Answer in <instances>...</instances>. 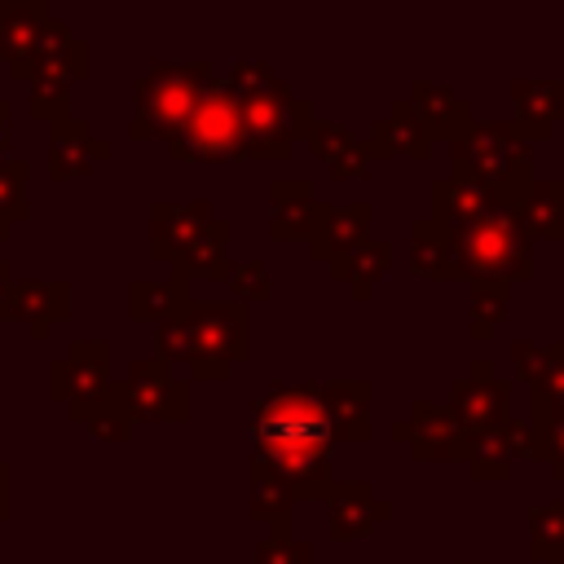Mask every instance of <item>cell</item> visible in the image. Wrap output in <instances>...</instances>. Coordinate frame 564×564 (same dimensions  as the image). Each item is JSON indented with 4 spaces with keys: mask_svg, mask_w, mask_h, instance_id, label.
Instances as JSON below:
<instances>
[{
    "mask_svg": "<svg viewBox=\"0 0 564 564\" xmlns=\"http://www.w3.org/2000/svg\"><path fill=\"white\" fill-rule=\"evenodd\" d=\"M256 564H313L308 542H295L291 533H269L256 546Z\"/></svg>",
    "mask_w": 564,
    "mask_h": 564,
    "instance_id": "obj_37",
    "label": "cell"
},
{
    "mask_svg": "<svg viewBox=\"0 0 564 564\" xmlns=\"http://www.w3.org/2000/svg\"><path fill=\"white\" fill-rule=\"evenodd\" d=\"M405 101H410V110L419 115V123H423L432 137H445V141H449L458 128H467V123L476 119L463 97H454L449 88H441V84H432V79H414Z\"/></svg>",
    "mask_w": 564,
    "mask_h": 564,
    "instance_id": "obj_23",
    "label": "cell"
},
{
    "mask_svg": "<svg viewBox=\"0 0 564 564\" xmlns=\"http://www.w3.org/2000/svg\"><path fill=\"white\" fill-rule=\"evenodd\" d=\"M529 555L538 564H564V502L529 511Z\"/></svg>",
    "mask_w": 564,
    "mask_h": 564,
    "instance_id": "obj_30",
    "label": "cell"
},
{
    "mask_svg": "<svg viewBox=\"0 0 564 564\" xmlns=\"http://www.w3.org/2000/svg\"><path fill=\"white\" fill-rule=\"evenodd\" d=\"M26 163L22 159H0V220L13 229L26 220Z\"/></svg>",
    "mask_w": 564,
    "mask_h": 564,
    "instance_id": "obj_34",
    "label": "cell"
},
{
    "mask_svg": "<svg viewBox=\"0 0 564 564\" xmlns=\"http://www.w3.org/2000/svg\"><path fill=\"white\" fill-rule=\"evenodd\" d=\"M225 282L234 286V295L251 308L256 300H269L273 295V286H269V264L264 260H247V264H229V273H225Z\"/></svg>",
    "mask_w": 564,
    "mask_h": 564,
    "instance_id": "obj_35",
    "label": "cell"
},
{
    "mask_svg": "<svg viewBox=\"0 0 564 564\" xmlns=\"http://www.w3.org/2000/svg\"><path fill=\"white\" fill-rule=\"evenodd\" d=\"M251 445L278 449V445H335L330 414L322 405V388L313 383H273L264 401L251 410Z\"/></svg>",
    "mask_w": 564,
    "mask_h": 564,
    "instance_id": "obj_6",
    "label": "cell"
},
{
    "mask_svg": "<svg viewBox=\"0 0 564 564\" xmlns=\"http://www.w3.org/2000/svg\"><path fill=\"white\" fill-rule=\"evenodd\" d=\"M13 269H9V260H0V322H9L13 317Z\"/></svg>",
    "mask_w": 564,
    "mask_h": 564,
    "instance_id": "obj_38",
    "label": "cell"
},
{
    "mask_svg": "<svg viewBox=\"0 0 564 564\" xmlns=\"http://www.w3.org/2000/svg\"><path fill=\"white\" fill-rule=\"evenodd\" d=\"M66 106H70V88H66V84H31V106H26L31 119H40V123L53 128L57 119L70 115Z\"/></svg>",
    "mask_w": 564,
    "mask_h": 564,
    "instance_id": "obj_36",
    "label": "cell"
},
{
    "mask_svg": "<svg viewBox=\"0 0 564 564\" xmlns=\"http://www.w3.org/2000/svg\"><path fill=\"white\" fill-rule=\"evenodd\" d=\"M392 436L401 445H410V454L419 463H449V458H463V436L449 419V410L432 405V401H414L410 414L392 427Z\"/></svg>",
    "mask_w": 564,
    "mask_h": 564,
    "instance_id": "obj_14",
    "label": "cell"
},
{
    "mask_svg": "<svg viewBox=\"0 0 564 564\" xmlns=\"http://www.w3.org/2000/svg\"><path fill=\"white\" fill-rule=\"evenodd\" d=\"M75 419L88 423V432H93V436H106V441H128V436H132V423H137L132 410H128V401H123V392H119V383L110 388L106 401L75 410Z\"/></svg>",
    "mask_w": 564,
    "mask_h": 564,
    "instance_id": "obj_31",
    "label": "cell"
},
{
    "mask_svg": "<svg viewBox=\"0 0 564 564\" xmlns=\"http://www.w3.org/2000/svg\"><path fill=\"white\" fill-rule=\"evenodd\" d=\"M370 216L375 207L366 198L357 203H317V225H313V238H308V251L313 260H322L326 269L344 264L366 238H370Z\"/></svg>",
    "mask_w": 564,
    "mask_h": 564,
    "instance_id": "obj_13",
    "label": "cell"
},
{
    "mask_svg": "<svg viewBox=\"0 0 564 564\" xmlns=\"http://www.w3.org/2000/svg\"><path fill=\"white\" fill-rule=\"evenodd\" d=\"M516 458H529V423H516V419H507L463 445V463L471 467L476 480H507Z\"/></svg>",
    "mask_w": 564,
    "mask_h": 564,
    "instance_id": "obj_17",
    "label": "cell"
},
{
    "mask_svg": "<svg viewBox=\"0 0 564 564\" xmlns=\"http://www.w3.org/2000/svg\"><path fill=\"white\" fill-rule=\"evenodd\" d=\"M132 419H172L185 423L189 419V379H176L167 361L159 357H137L128 366V379L119 383Z\"/></svg>",
    "mask_w": 564,
    "mask_h": 564,
    "instance_id": "obj_12",
    "label": "cell"
},
{
    "mask_svg": "<svg viewBox=\"0 0 564 564\" xmlns=\"http://www.w3.org/2000/svg\"><path fill=\"white\" fill-rule=\"evenodd\" d=\"M291 502L295 498L278 480L251 471V516L260 524H269V533H291Z\"/></svg>",
    "mask_w": 564,
    "mask_h": 564,
    "instance_id": "obj_32",
    "label": "cell"
},
{
    "mask_svg": "<svg viewBox=\"0 0 564 564\" xmlns=\"http://www.w3.org/2000/svg\"><path fill=\"white\" fill-rule=\"evenodd\" d=\"M229 93L238 101V123H242V159H286L291 141L300 137L304 119L313 115L308 101L291 97V88L269 70V62H234L229 70Z\"/></svg>",
    "mask_w": 564,
    "mask_h": 564,
    "instance_id": "obj_3",
    "label": "cell"
},
{
    "mask_svg": "<svg viewBox=\"0 0 564 564\" xmlns=\"http://www.w3.org/2000/svg\"><path fill=\"white\" fill-rule=\"evenodd\" d=\"M449 242H454V260H458V278L463 282H529L533 273V251H529V234L520 225V216L511 207H485L480 216L463 220V225H445Z\"/></svg>",
    "mask_w": 564,
    "mask_h": 564,
    "instance_id": "obj_4",
    "label": "cell"
},
{
    "mask_svg": "<svg viewBox=\"0 0 564 564\" xmlns=\"http://www.w3.org/2000/svg\"><path fill=\"white\" fill-rule=\"evenodd\" d=\"M9 141H13V128H9V101L0 97V159L9 154Z\"/></svg>",
    "mask_w": 564,
    "mask_h": 564,
    "instance_id": "obj_39",
    "label": "cell"
},
{
    "mask_svg": "<svg viewBox=\"0 0 564 564\" xmlns=\"http://www.w3.org/2000/svg\"><path fill=\"white\" fill-rule=\"evenodd\" d=\"M388 264H392V242L366 238V242H361L344 264H335L330 273H335L339 282H348L352 300H370V291H375V282L388 273Z\"/></svg>",
    "mask_w": 564,
    "mask_h": 564,
    "instance_id": "obj_28",
    "label": "cell"
},
{
    "mask_svg": "<svg viewBox=\"0 0 564 564\" xmlns=\"http://www.w3.org/2000/svg\"><path fill=\"white\" fill-rule=\"evenodd\" d=\"M410 269L423 273V278H458V260H454V242H449V229L432 216L414 220L410 225Z\"/></svg>",
    "mask_w": 564,
    "mask_h": 564,
    "instance_id": "obj_26",
    "label": "cell"
},
{
    "mask_svg": "<svg viewBox=\"0 0 564 564\" xmlns=\"http://www.w3.org/2000/svg\"><path fill=\"white\" fill-rule=\"evenodd\" d=\"M189 304H194L189 300V273H181L176 264H172V278H137L128 291V317L132 322L163 326V322L181 317Z\"/></svg>",
    "mask_w": 564,
    "mask_h": 564,
    "instance_id": "obj_20",
    "label": "cell"
},
{
    "mask_svg": "<svg viewBox=\"0 0 564 564\" xmlns=\"http://www.w3.org/2000/svg\"><path fill=\"white\" fill-rule=\"evenodd\" d=\"M159 361H185L198 383H225L238 361H251V308L242 300L229 304H189L181 317L154 326Z\"/></svg>",
    "mask_w": 564,
    "mask_h": 564,
    "instance_id": "obj_1",
    "label": "cell"
},
{
    "mask_svg": "<svg viewBox=\"0 0 564 564\" xmlns=\"http://www.w3.org/2000/svg\"><path fill=\"white\" fill-rule=\"evenodd\" d=\"M322 405L330 414L335 441H370V383L361 379L322 383Z\"/></svg>",
    "mask_w": 564,
    "mask_h": 564,
    "instance_id": "obj_22",
    "label": "cell"
},
{
    "mask_svg": "<svg viewBox=\"0 0 564 564\" xmlns=\"http://www.w3.org/2000/svg\"><path fill=\"white\" fill-rule=\"evenodd\" d=\"M427 198H432V220H441V225H463V220L480 216L485 207H494L489 194H480V189H471V185H458L454 176L432 181Z\"/></svg>",
    "mask_w": 564,
    "mask_h": 564,
    "instance_id": "obj_29",
    "label": "cell"
},
{
    "mask_svg": "<svg viewBox=\"0 0 564 564\" xmlns=\"http://www.w3.org/2000/svg\"><path fill=\"white\" fill-rule=\"evenodd\" d=\"M273 194V220H269V238L278 242H295V238H313V225H317V198H313V185L308 181H273L269 185Z\"/></svg>",
    "mask_w": 564,
    "mask_h": 564,
    "instance_id": "obj_21",
    "label": "cell"
},
{
    "mask_svg": "<svg viewBox=\"0 0 564 564\" xmlns=\"http://www.w3.org/2000/svg\"><path fill=\"white\" fill-rule=\"evenodd\" d=\"M70 308V291L62 282H18L13 286V317L26 322L31 339H48L53 322Z\"/></svg>",
    "mask_w": 564,
    "mask_h": 564,
    "instance_id": "obj_25",
    "label": "cell"
},
{
    "mask_svg": "<svg viewBox=\"0 0 564 564\" xmlns=\"http://www.w3.org/2000/svg\"><path fill=\"white\" fill-rule=\"evenodd\" d=\"M4 238H9V225H4V220H0V242H4Z\"/></svg>",
    "mask_w": 564,
    "mask_h": 564,
    "instance_id": "obj_42",
    "label": "cell"
},
{
    "mask_svg": "<svg viewBox=\"0 0 564 564\" xmlns=\"http://www.w3.org/2000/svg\"><path fill=\"white\" fill-rule=\"evenodd\" d=\"M167 154L181 163H225L242 159V123H238V101L225 79H212L189 119L167 137Z\"/></svg>",
    "mask_w": 564,
    "mask_h": 564,
    "instance_id": "obj_7",
    "label": "cell"
},
{
    "mask_svg": "<svg viewBox=\"0 0 564 564\" xmlns=\"http://www.w3.org/2000/svg\"><path fill=\"white\" fill-rule=\"evenodd\" d=\"M366 150H370V159H397V154L427 159L432 154V132L419 123V115L410 110V101H392L388 115L370 123Z\"/></svg>",
    "mask_w": 564,
    "mask_h": 564,
    "instance_id": "obj_19",
    "label": "cell"
},
{
    "mask_svg": "<svg viewBox=\"0 0 564 564\" xmlns=\"http://www.w3.org/2000/svg\"><path fill=\"white\" fill-rule=\"evenodd\" d=\"M445 410H449V419H454V427H458V436L467 445L480 432H489V427H498V423L511 419V383H502L494 375V366L480 357V361H471L467 379L454 383Z\"/></svg>",
    "mask_w": 564,
    "mask_h": 564,
    "instance_id": "obj_8",
    "label": "cell"
},
{
    "mask_svg": "<svg viewBox=\"0 0 564 564\" xmlns=\"http://www.w3.org/2000/svg\"><path fill=\"white\" fill-rule=\"evenodd\" d=\"M529 458L546 463L564 485V405H529Z\"/></svg>",
    "mask_w": 564,
    "mask_h": 564,
    "instance_id": "obj_27",
    "label": "cell"
},
{
    "mask_svg": "<svg viewBox=\"0 0 564 564\" xmlns=\"http://www.w3.org/2000/svg\"><path fill=\"white\" fill-rule=\"evenodd\" d=\"M212 79L216 75L203 62H154L137 79V106H132L128 132L137 141H145V137L167 141L189 119V110L198 106V97L207 93Z\"/></svg>",
    "mask_w": 564,
    "mask_h": 564,
    "instance_id": "obj_5",
    "label": "cell"
},
{
    "mask_svg": "<svg viewBox=\"0 0 564 564\" xmlns=\"http://www.w3.org/2000/svg\"><path fill=\"white\" fill-rule=\"evenodd\" d=\"M458 564H485V560H458Z\"/></svg>",
    "mask_w": 564,
    "mask_h": 564,
    "instance_id": "obj_43",
    "label": "cell"
},
{
    "mask_svg": "<svg viewBox=\"0 0 564 564\" xmlns=\"http://www.w3.org/2000/svg\"><path fill=\"white\" fill-rule=\"evenodd\" d=\"M392 520V502H383L366 480H339L330 494V538H366L370 529Z\"/></svg>",
    "mask_w": 564,
    "mask_h": 564,
    "instance_id": "obj_18",
    "label": "cell"
},
{
    "mask_svg": "<svg viewBox=\"0 0 564 564\" xmlns=\"http://www.w3.org/2000/svg\"><path fill=\"white\" fill-rule=\"evenodd\" d=\"M48 388L53 401H62L70 414L84 405H97L110 397V344L101 339H75L66 357L48 366Z\"/></svg>",
    "mask_w": 564,
    "mask_h": 564,
    "instance_id": "obj_9",
    "label": "cell"
},
{
    "mask_svg": "<svg viewBox=\"0 0 564 564\" xmlns=\"http://www.w3.org/2000/svg\"><path fill=\"white\" fill-rule=\"evenodd\" d=\"M0 520H9V467L0 463Z\"/></svg>",
    "mask_w": 564,
    "mask_h": 564,
    "instance_id": "obj_40",
    "label": "cell"
},
{
    "mask_svg": "<svg viewBox=\"0 0 564 564\" xmlns=\"http://www.w3.org/2000/svg\"><path fill=\"white\" fill-rule=\"evenodd\" d=\"M300 137H308V145H313V154L317 159H326L330 163V172L344 181V176H361L366 172V163H370V150H366V141H352V132L348 128H339V123H326V119H304V128H300Z\"/></svg>",
    "mask_w": 564,
    "mask_h": 564,
    "instance_id": "obj_24",
    "label": "cell"
},
{
    "mask_svg": "<svg viewBox=\"0 0 564 564\" xmlns=\"http://www.w3.org/2000/svg\"><path fill=\"white\" fill-rule=\"evenodd\" d=\"M154 229H150V256L154 260H176V256H185L189 247H198V242H229V220H220V216H212V203H203V198H194V203H163V198H154Z\"/></svg>",
    "mask_w": 564,
    "mask_h": 564,
    "instance_id": "obj_11",
    "label": "cell"
},
{
    "mask_svg": "<svg viewBox=\"0 0 564 564\" xmlns=\"http://www.w3.org/2000/svg\"><path fill=\"white\" fill-rule=\"evenodd\" d=\"M106 159H110V141H101L88 119H70L66 115V119H57L48 128V176L53 181L84 176Z\"/></svg>",
    "mask_w": 564,
    "mask_h": 564,
    "instance_id": "obj_15",
    "label": "cell"
},
{
    "mask_svg": "<svg viewBox=\"0 0 564 564\" xmlns=\"http://www.w3.org/2000/svg\"><path fill=\"white\" fill-rule=\"evenodd\" d=\"M449 167L458 185H471L516 212L533 185V145L511 119H471L449 137Z\"/></svg>",
    "mask_w": 564,
    "mask_h": 564,
    "instance_id": "obj_2",
    "label": "cell"
},
{
    "mask_svg": "<svg viewBox=\"0 0 564 564\" xmlns=\"http://www.w3.org/2000/svg\"><path fill=\"white\" fill-rule=\"evenodd\" d=\"M511 123L520 128V137L533 145V141H546L555 132V123H564V79H516L511 88Z\"/></svg>",
    "mask_w": 564,
    "mask_h": 564,
    "instance_id": "obj_16",
    "label": "cell"
},
{
    "mask_svg": "<svg viewBox=\"0 0 564 564\" xmlns=\"http://www.w3.org/2000/svg\"><path fill=\"white\" fill-rule=\"evenodd\" d=\"M560 225H564V185H560ZM560 242H564V234H560Z\"/></svg>",
    "mask_w": 564,
    "mask_h": 564,
    "instance_id": "obj_41",
    "label": "cell"
},
{
    "mask_svg": "<svg viewBox=\"0 0 564 564\" xmlns=\"http://www.w3.org/2000/svg\"><path fill=\"white\" fill-rule=\"evenodd\" d=\"M256 476L278 480L291 498H326L335 494V471H330V445H278V449H256L251 458Z\"/></svg>",
    "mask_w": 564,
    "mask_h": 564,
    "instance_id": "obj_10",
    "label": "cell"
},
{
    "mask_svg": "<svg viewBox=\"0 0 564 564\" xmlns=\"http://www.w3.org/2000/svg\"><path fill=\"white\" fill-rule=\"evenodd\" d=\"M507 300H511V286H498V282H471V322H467V335L471 339H489L507 313Z\"/></svg>",
    "mask_w": 564,
    "mask_h": 564,
    "instance_id": "obj_33",
    "label": "cell"
}]
</instances>
